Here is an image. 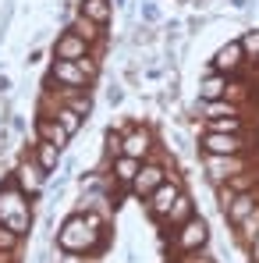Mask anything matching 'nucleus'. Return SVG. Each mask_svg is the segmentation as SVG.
<instances>
[{"label":"nucleus","mask_w":259,"mask_h":263,"mask_svg":"<svg viewBox=\"0 0 259 263\" xmlns=\"http://www.w3.org/2000/svg\"><path fill=\"white\" fill-rule=\"evenodd\" d=\"M206 132H249V121H245V114H234V118H210V121H206Z\"/></svg>","instance_id":"21"},{"label":"nucleus","mask_w":259,"mask_h":263,"mask_svg":"<svg viewBox=\"0 0 259 263\" xmlns=\"http://www.w3.org/2000/svg\"><path fill=\"white\" fill-rule=\"evenodd\" d=\"M32 160L43 167L46 175H57V167H61V160H64V149H57L53 142L36 139V142H32Z\"/></svg>","instance_id":"14"},{"label":"nucleus","mask_w":259,"mask_h":263,"mask_svg":"<svg viewBox=\"0 0 259 263\" xmlns=\"http://www.w3.org/2000/svg\"><path fill=\"white\" fill-rule=\"evenodd\" d=\"M57 263H96L92 256H78V253H61Z\"/></svg>","instance_id":"27"},{"label":"nucleus","mask_w":259,"mask_h":263,"mask_svg":"<svg viewBox=\"0 0 259 263\" xmlns=\"http://www.w3.org/2000/svg\"><path fill=\"white\" fill-rule=\"evenodd\" d=\"M256 164V153H234V157H216V153H203L199 167L210 185H227L234 175H242L245 167Z\"/></svg>","instance_id":"4"},{"label":"nucleus","mask_w":259,"mask_h":263,"mask_svg":"<svg viewBox=\"0 0 259 263\" xmlns=\"http://www.w3.org/2000/svg\"><path fill=\"white\" fill-rule=\"evenodd\" d=\"M245 253H249V260H252V263H259V231L252 235V242L245 246Z\"/></svg>","instance_id":"28"},{"label":"nucleus","mask_w":259,"mask_h":263,"mask_svg":"<svg viewBox=\"0 0 259 263\" xmlns=\"http://www.w3.org/2000/svg\"><path fill=\"white\" fill-rule=\"evenodd\" d=\"M7 260H14V256L11 253H0V263H7Z\"/></svg>","instance_id":"31"},{"label":"nucleus","mask_w":259,"mask_h":263,"mask_svg":"<svg viewBox=\"0 0 259 263\" xmlns=\"http://www.w3.org/2000/svg\"><path fill=\"white\" fill-rule=\"evenodd\" d=\"M11 178L18 181V189H22L29 199H36V196L43 192V185H46V178H50V175H46L43 167L32 160V153H29V157L18 160V167H14V175H11Z\"/></svg>","instance_id":"11"},{"label":"nucleus","mask_w":259,"mask_h":263,"mask_svg":"<svg viewBox=\"0 0 259 263\" xmlns=\"http://www.w3.org/2000/svg\"><path fill=\"white\" fill-rule=\"evenodd\" d=\"M259 210V189H252V192H234V199L220 210L224 214V220L231 224V228H238L242 220L249 217V214H256Z\"/></svg>","instance_id":"13"},{"label":"nucleus","mask_w":259,"mask_h":263,"mask_svg":"<svg viewBox=\"0 0 259 263\" xmlns=\"http://www.w3.org/2000/svg\"><path fill=\"white\" fill-rule=\"evenodd\" d=\"M234 231H238V242H242V246H249V242H252V235L259 231V210H256V214H249V217L242 220Z\"/></svg>","instance_id":"24"},{"label":"nucleus","mask_w":259,"mask_h":263,"mask_svg":"<svg viewBox=\"0 0 259 263\" xmlns=\"http://www.w3.org/2000/svg\"><path fill=\"white\" fill-rule=\"evenodd\" d=\"M50 118H53V121H57L61 128L68 132V139H75V135L82 132V125H86V118H78L75 110H68V107H61V103H57V110H53Z\"/></svg>","instance_id":"20"},{"label":"nucleus","mask_w":259,"mask_h":263,"mask_svg":"<svg viewBox=\"0 0 259 263\" xmlns=\"http://www.w3.org/2000/svg\"><path fill=\"white\" fill-rule=\"evenodd\" d=\"M78 14L89 18V22H96L99 29H107L110 18H114V4H110V0H82V4H78Z\"/></svg>","instance_id":"16"},{"label":"nucleus","mask_w":259,"mask_h":263,"mask_svg":"<svg viewBox=\"0 0 259 263\" xmlns=\"http://www.w3.org/2000/svg\"><path fill=\"white\" fill-rule=\"evenodd\" d=\"M231 7H234V11L242 14V11H249V0H231Z\"/></svg>","instance_id":"30"},{"label":"nucleus","mask_w":259,"mask_h":263,"mask_svg":"<svg viewBox=\"0 0 259 263\" xmlns=\"http://www.w3.org/2000/svg\"><path fill=\"white\" fill-rule=\"evenodd\" d=\"M195 146H199V153H216V157L256 153V135L252 132H203Z\"/></svg>","instance_id":"3"},{"label":"nucleus","mask_w":259,"mask_h":263,"mask_svg":"<svg viewBox=\"0 0 259 263\" xmlns=\"http://www.w3.org/2000/svg\"><path fill=\"white\" fill-rule=\"evenodd\" d=\"M238 43H242V50H245L249 61H259V29H245V32L238 36Z\"/></svg>","instance_id":"23"},{"label":"nucleus","mask_w":259,"mask_h":263,"mask_svg":"<svg viewBox=\"0 0 259 263\" xmlns=\"http://www.w3.org/2000/svg\"><path fill=\"white\" fill-rule=\"evenodd\" d=\"M75 32H78L82 40H89V43H99V40H103V29H99L96 22H89V18H82V14L75 18Z\"/></svg>","instance_id":"22"},{"label":"nucleus","mask_w":259,"mask_h":263,"mask_svg":"<svg viewBox=\"0 0 259 263\" xmlns=\"http://www.w3.org/2000/svg\"><path fill=\"white\" fill-rule=\"evenodd\" d=\"M36 139H43V142H53L57 149H68V132L61 128L50 114H36Z\"/></svg>","instance_id":"15"},{"label":"nucleus","mask_w":259,"mask_h":263,"mask_svg":"<svg viewBox=\"0 0 259 263\" xmlns=\"http://www.w3.org/2000/svg\"><path fill=\"white\" fill-rule=\"evenodd\" d=\"M46 82L50 86H61V89H89L96 82V75L89 71L82 61H53Z\"/></svg>","instance_id":"6"},{"label":"nucleus","mask_w":259,"mask_h":263,"mask_svg":"<svg viewBox=\"0 0 259 263\" xmlns=\"http://www.w3.org/2000/svg\"><path fill=\"white\" fill-rule=\"evenodd\" d=\"M224 96H227V75L210 71V75L199 82V100H224Z\"/></svg>","instance_id":"19"},{"label":"nucleus","mask_w":259,"mask_h":263,"mask_svg":"<svg viewBox=\"0 0 259 263\" xmlns=\"http://www.w3.org/2000/svg\"><path fill=\"white\" fill-rule=\"evenodd\" d=\"M142 18H146V22H160V11H156L153 4H142Z\"/></svg>","instance_id":"29"},{"label":"nucleus","mask_w":259,"mask_h":263,"mask_svg":"<svg viewBox=\"0 0 259 263\" xmlns=\"http://www.w3.org/2000/svg\"><path fill=\"white\" fill-rule=\"evenodd\" d=\"M138 160H131V157H114V164H110V178L117 181V185H125L128 189L131 181H135V175H138Z\"/></svg>","instance_id":"18"},{"label":"nucleus","mask_w":259,"mask_h":263,"mask_svg":"<svg viewBox=\"0 0 259 263\" xmlns=\"http://www.w3.org/2000/svg\"><path fill=\"white\" fill-rule=\"evenodd\" d=\"M107 242V220L92 210H75L61 220L57 228V249L61 253H78V256H96Z\"/></svg>","instance_id":"1"},{"label":"nucleus","mask_w":259,"mask_h":263,"mask_svg":"<svg viewBox=\"0 0 259 263\" xmlns=\"http://www.w3.org/2000/svg\"><path fill=\"white\" fill-rule=\"evenodd\" d=\"M167 175H171V160H164V157L153 160V157H149V160H142V167H138L135 181L128 185V192L135 196V199H146L160 181H167Z\"/></svg>","instance_id":"8"},{"label":"nucleus","mask_w":259,"mask_h":263,"mask_svg":"<svg viewBox=\"0 0 259 263\" xmlns=\"http://www.w3.org/2000/svg\"><path fill=\"white\" fill-rule=\"evenodd\" d=\"M245 64H249V57H245L242 43H238V40H227L224 46H216V50H213V64H210V71L234 79V75L245 71Z\"/></svg>","instance_id":"9"},{"label":"nucleus","mask_w":259,"mask_h":263,"mask_svg":"<svg viewBox=\"0 0 259 263\" xmlns=\"http://www.w3.org/2000/svg\"><path fill=\"white\" fill-rule=\"evenodd\" d=\"M7 263H18V260H7Z\"/></svg>","instance_id":"32"},{"label":"nucleus","mask_w":259,"mask_h":263,"mask_svg":"<svg viewBox=\"0 0 259 263\" xmlns=\"http://www.w3.org/2000/svg\"><path fill=\"white\" fill-rule=\"evenodd\" d=\"M0 224L11 228V231L22 235V238L32 231V203H29V196L18 189L14 178H4V181H0Z\"/></svg>","instance_id":"2"},{"label":"nucleus","mask_w":259,"mask_h":263,"mask_svg":"<svg viewBox=\"0 0 259 263\" xmlns=\"http://www.w3.org/2000/svg\"><path fill=\"white\" fill-rule=\"evenodd\" d=\"M107 103H110V107L125 103V89H121V86H110V89H107Z\"/></svg>","instance_id":"26"},{"label":"nucleus","mask_w":259,"mask_h":263,"mask_svg":"<svg viewBox=\"0 0 259 263\" xmlns=\"http://www.w3.org/2000/svg\"><path fill=\"white\" fill-rule=\"evenodd\" d=\"M156 153V132L149 125H128L121 132V157H131V160H149Z\"/></svg>","instance_id":"7"},{"label":"nucleus","mask_w":259,"mask_h":263,"mask_svg":"<svg viewBox=\"0 0 259 263\" xmlns=\"http://www.w3.org/2000/svg\"><path fill=\"white\" fill-rule=\"evenodd\" d=\"M181 192H185V189H181V181H177V178L160 181V185H156V189L146 196V210H149V217L160 224V220L171 214V206L177 203V196H181Z\"/></svg>","instance_id":"10"},{"label":"nucleus","mask_w":259,"mask_h":263,"mask_svg":"<svg viewBox=\"0 0 259 263\" xmlns=\"http://www.w3.org/2000/svg\"><path fill=\"white\" fill-rule=\"evenodd\" d=\"M89 50H92L89 40H82L75 29H64L53 43V61H82V57H89Z\"/></svg>","instance_id":"12"},{"label":"nucleus","mask_w":259,"mask_h":263,"mask_svg":"<svg viewBox=\"0 0 259 263\" xmlns=\"http://www.w3.org/2000/svg\"><path fill=\"white\" fill-rule=\"evenodd\" d=\"M18 249H22V235H14L11 228H4V224H0V253L18 256Z\"/></svg>","instance_id":"25"},{"label":"nucleus","mask_w":259,"mask_h":263,"mask_svg":"<svg viewBox=\"0 0 259 263\" xmlns=\"http://www.w3.org/2000/svg\"><path fill=\"white\" fill-rule=\"evenodd\" d=\"M192 214H195V203H192V196H188V192H181V196H177V203L171 206V214L160 220V224H164L167 231H174L177 224H185V220L192 217Z\"/></svg>","instance_id":"17"},{"label":"nucleus","mask_w":259,"mask_h":263,"mask_svg":"<svg viewBox=\"0 0 259 263\" xmlns=\"http://www.w3.org/2000/svg\"><path fill=\"white\" fill-rule=\"evenodd\" d=\"M206 246H210V220L203 217V214H192L185 224H177L171 231V249L177 256L199 253V249H206Z\"/></svg>","instance_id":"5"}]
</instances>
